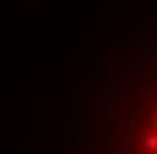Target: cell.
Instances as JSON below:
<instances>
[{"mask_svg":"<svg viewBox=\"0 0 157 154\" xmlns=\"http://www.w3.org/2000/svg\"><path fill=\"white\" fill-rule=\"evenodd\" d=\"M130 154H157V76L136 108L130 127Z\"/></svg>","mask_w":157,"mask_h":154,"instance_id":"6da1fadb","label":"cell"}]
</instances>
